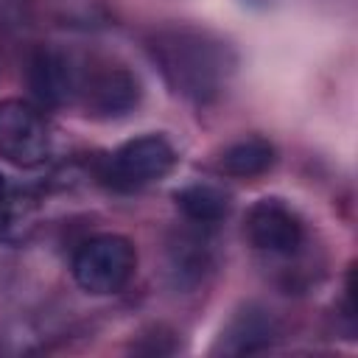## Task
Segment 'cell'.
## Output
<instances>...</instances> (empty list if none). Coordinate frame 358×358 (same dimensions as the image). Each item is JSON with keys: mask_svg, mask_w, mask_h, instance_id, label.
Returning a JSON list of instances; mask_svg holds the SVG:
<instances>
[{"mask_svg": "<svg viewBox=\"0 0 358 358\" xmlns=\"http://www.w3.org/2000/svg\"><path fill=\"white\" fill-rule=\"evenodd\" d=\"M148 48L173 92L196 103L215 101L235 70L229 45L199 28L159 31Z\"/></svg>", "mask_w": 358, "mask_h": 358, "instance_id": "obj_1", "label": "cell"}, {"mask_svg": "<svg viewBox=\"0 0 358 358\" xmlns=\"http://www.w3.org/2000/svg\"><path fill=\"white\" fill-rule=\"evenodd\" d=\"M137 268V252L123 235H98L78 246L73 257V277L90 294L120 291Z\"/></svg>", "mask_w": 358, "mask_h": 358, "instance_id": "obj_2", "label": "cell"}, {"mask_svg": "<svg viewBox=\"0 0 358 358\" xmlns=\"http://www.w3.org/2000/svg\"><path fill=\"white\" fill-rule=\"evenodd\" d=\"M176 162L171 143L159 134H145L123 143L101 162L98 176L115 190H137L162 179Z\"/></svg>", "mask_w": 358, "mask_h": 358, "instance_id": "obj_3", "label": "cell"}, {"mask_svg": "<svg viewBox=\"0 0 358 358\" xmlns=\"http://www.w3.org/2000/svg\"><path fill=\"white\" fill-rule=\"evenodd\" d=\"M50 154V126L45 115L25 101H0V157L31 168Z\"/></svg>", "mask_w": 358, "mask_h": 358, "instance_id": "obj_4", "label": "cell"}, {"mask_svg": "<svg viewBox=\"0 0 358 358\" xmlns=\"http://www.w3.org/2000/svg\"><path fill=\"white\" fill-rule=\"evenodd\" d=\"M87 70L70 50L42 45L28 59V87L45 106H67L81 98Z\"/></svg>", "mask_w": 358, "mask_h": 358, "instance_id": "obj_5", "label": "cell"}, {"mask_svg": "<svg viewBox=\"0 0 358 358\" xmlns=\"http://www.w3.org/2000/svg\"><path fill=\"white\" fill-rule=\"evenodd\" d=\"M246 238L268 255H294L302 246V221L280 199H260L246 213Z\"/></svg>", "mask_w": 358, "mask_h": 358, "instance_id": "obj_6", "label": "cell"}, {"mask_svg": "<svg viewBox=\"0 0 358 358\" xmlns=\"http://www.w3.org/2000/svg\"><path fill=\"white\" fill-rule=\"evenodd\" d=\"M140 81L131 70L126 67H101L90 70L84 78V106L90 109L92 117H123L134 112L140 103Z\"/></svg>", "mask_w": 358, "mask_h": 358, "instance_id": "obj_7", "label": "cell"}, {"mask_svg": "<svg viewBox=\"0 0 358 358\" xmlns=\"http://www.w3.org/2000/svg\"><path fill=\"white\" fill-rule=\"evenodd\" d=\"M213 241L201 224L196 229H182L168 241V277L176 288L190 291L213 271Z\"/></svg>", "mask_w": 358, "mask_h": 358, "instance_id": "obj_8", "label": "cell"}, {"mask_svg": "<svg viewBox=\"0 0 358 358\" xmlns=\"http://www.w3.org/2000/svg\"><path fill=\"white\" fill-rule=\"evenodd\" d=\"M277 336H280L277 319L268 310H263L257 305H249V308L238 310L229 319V324L221 330V338L215 344V352H224V355L260 352V350L271 347Z\"/></svg>", "mask_w": 358, "mask_h": 358, "instance_id": "obj_9", "label": "cell"}, {"mask_svg": "<svg viewBox=\"0 0 358 358\" xmlns=\"http://www.w3.org/2000/svg\"><path fill=\"white\" fill-rule=\"evenodd\" d=\"M39 218V199L28 190L3 193L0 199V241L6 243H25Z\"/></svg>", "mask_w": 358, "mask_h": 358, "instance_id": "obj_10", "label": "cell"}, {"mask_svg": "<svg viewBox=\"0 0 358 358\" xmlns=\"http://www.w3.org/2000/svg\"><path fill=\"white\" fill-rule=\"evenodd\" d=\"M218 165L227 176H238V179L260 176L274 165V145L263 137H243L229 148H224Z\"/></svg>", "mask_w": 358, "mask_h": 358, "instance_id": "obj_11", "label": "cell"}, {"mask_svg": "<svg viewBox=\"0 0 358 358\" xmlns=\"http://www.w3.org/2000/svg\"><path fill=\"white\" fill-rule=\"evenodd\" d=\"M176 204L187 221L201 227L218 224L229 213V196L215 185H187L176 193Z\"/></svg>", "mask_w": 358, "mask_h": 358, "instance_id": "obj_12", "label": "cell"}, {"mask_svg": "<svg viewBox=\"0 0 358 358\" xmlns=\"http://www.w3.org/2000/svg\"><path fill=\"white\" fill-rule=\"evenodd\" d=\"M3 193H6V187H3V176H0V199H3Z\"/></svg>", "mask_w": 358, "mask_h": 358, "instance_id": "obj_13", "label": "cell"}]
</instances>
